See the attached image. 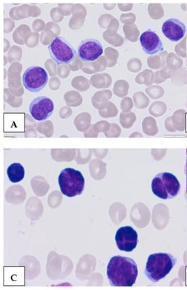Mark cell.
Here are the masks:
<instances>
[{
    "label": "cell",
    "instance_id": "cell-4",
    "mask_svg": "<svg viewBox=\"0 0 187 290\" xmlns=\"http://www.w3.org/2000/svg\"><path fill=\"white\" fill-rule=\"evenodd\" d=\"M58 183L62 195L72 198L82 195L85 180L81 172L72 168H66L60 173Z\"/></svg>",
    "mask_w": 187,
    "mask_h": 290
},
{
    "label": "cell",
    "instance_id": "cell-9",
    "mask_svg": "<svg viewBox=\"0 0 187 290\" xmlns=\"http://www.w3.org/2000/svg\"><path fill=\"white\" fill-rule=\"evenodd\" d=\"M103 52V45L97 39L84 40L78 47V57L85 62L96 61L102 55Z\"/></svg>",
    "mask_w": 187,
    "mask_h": 290
},
{
    "label": "cell",
    "instance_id": "cell-8",
    "mask_svg": "<svg viewBox=\"0 0 187 290\" xmlns=\"http://www.w3.org/2000/svg\"><path fill=\"white\" fill-rule=\"evenodd\" d=\"M29 111L34 119L39 121H45L53 115V102L46 96H40L30 104Z\"/></svg>",
    "mask_w": 187,
    "mask_h": 290
},
{
    "label": "cell",
    "instance_id": "cell-11",
    "mask_svg": "<svg viewBox=\"0 0 187 290\" xmlns=\"http://www.w3.org/2000/svg\"><path fill=\"white\" fill-rule=\"evenodd\" d=\"M140 45L144 53L152 55L164 51V45L160 37L152 29H148L142 34L140 38Z\"/></svg>",
    "mask_w": 187,
    "mask_h": 290
},
{
    "label": "cell",
    "instance_id": "cell-7",
    "mask_svg": "<svg viewBox=\"0 0 187 290\" xmlns=\"http://www.w3.org/2000/svg\"><path fill=\"white\" fill-rule=\"evenodd\" d=\"M116 246L120 251L132 252L138 243V235L132 227H122L118 229L115 235Z\"/></svg>",
    "mask_w": 187,
    "mask_h": 290
},
{
    "label": "cell",
    "instance_id": "cell-12",
    "mask_svg": "<svg viewBox=\"0 0 187 290\" xmlns=\"http://www.w3.org/2000/svg\"><path fill=\"white\" fill-rule=\"evenodd\" d=\"M7 175L11 183H19L25 177V169L21 164L13 163L8 168Z\"/></svg>",
    "mask_w": 187,
    "mask_h": 290
},
{
    "label": "cell",
    "instance_id": "cell-6",
    "mask_svg": "<svg viewBox=\"0 0 187 290\" xmlns=\"http://www.w3.org/2000/svg\"><path fill=\"white\" fill-rule=\"evenodd\" d=\"M49 81V75L45 70L40 67H31L26 70L23 75V83L30 92L42 91Z\"/></svg>",
    "mask_w": 187,
    "mask_h": 290
},
{
    "label": "cell",
    "instance_id": "cell-3",
    "mask_svg": "<svg viewBox=\"0 0 187 290\" xmlns=\"http://www.w3.org/2000/svg\"><path fill=\"white\" fill-rule=\"evenodd\" d=\"M151 189L154 196L166 201L174 199L179 195L180 184L174 174L164 172L159 173L153 178Z\"/></svg>",
    "mask_w": 187,
    "mask_h": 290
},
{
    "label": "cell",
    "instance_id": "cell-15",
    "mask_svg": "<svg viewBox=\"0 0 187 290\" xmlns=\"http://www.w3.org/2000/svg\"><path fill=\"white\" fill-rule=\"evenodd\" d=\"M186 155H187V149H186Z\"/></svg>",
    "mask_w": 187,
    "mask_h": 290
},
{
    "label": "cell",
    "instance_id": "cell-1",
    "mask_svg": "<svg viewBox=\"0 0 187 290\" xmlns=\"http://www.w3.org/2000/svg\"><path fill=\"white\" fill-rule=\"evenodd\" d=\"M138 276L136 262L124 256H113L108 263L107 277L111 286L132 287Z\"/></svg>",
    "mask_w": 187,
    "mask_h": 290
},
{
    "label": "cell",
    "instance_id": "cell-5",
    "mask_svg": "<svg viewBox=\"0 0 187 290\" xmlns=\"http://www.w3.org/2000/svg\"><path fill=\"white\" fill-rule=\"evenodd\" d=\"M49 51L52 59L58 64L71 63L76 57V52L71 44L61 37H57L49 46Z\"/></svg>",
    "mask_w": 187,
    "mask_h": 290
},
{
    "label": "cell",
    "instance_id": "cell-14",
    "mask_svg": "<svg viewBox=\"0 0 187 290\" xmlns=\"http://www.w3.org/2000/svg\"><path fill=\"white\" fill-rule=\"evenodd\" d=\"M186 193H187V177H186Z\"/></svg>",
    "mask_w": 187,
    "mask_h": 290
},
{
    "label": "cell",
    "instance_id": "cell-10",
    "mask_svg": "<svg viewBox=\"0 0 187 290\" xmlns=\"http://www.w3.org/2000/svg\"><path fill=\"white\" fill-rule=\"evenodd\" d=\"M186 25L176 18H170L163 23L162 31L165 37L171 42H179L184 37Z\"/></svg>",
    "mask_w": 187,
    "mask_h": 290
},
{
    "label": "cell",
    "instance_id": "cell-2",
    "mask_svg": "<svg viewBox=\"0 0 187 290\" xmlns=\"http://www.w3.org/2000/svg\"><path fill=\"white\" fill-rule=\"evenodd\" d=\"M176 263V257L172 254L152 253L148 257L145 275L150 281L159 282L172 271Z\"/></svg>",
    "mask_w": 187,
    "mask_h": 290
},
{
    "label": "cell",
    "instance_id": "cell-13",
    "mask_svg": "<svg viewBox=\"0 0 187 290\" xmlns=\"http://www.w3.org/2000/svg\"><path fill=\"white\" fill-rule=\"evenodd\" d=\"M185 173H186V177H187V157H186V169H185Z\"/></svg>",
    "mask_w": 187,
    "mask_h": 290
}]
</instances>
